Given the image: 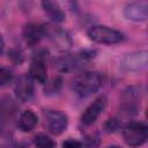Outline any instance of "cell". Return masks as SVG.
Segmentation results:
<instances>
[{"label": "cell", "mask_w": 148, "mask_h": 148, "mask_svg": "<svg viewBox=\"0 0 148 148\" xmlns=\"http://www.w3.org/2000/svg\"><path fill=\"white\" fill-rule=\"evenodd\" d=\"M8 58H9L14 64H16V65L22 64V62H23V59H24L22 51L18 50V49H12V50H9V51H8Z\"/></svg>", "instance_id": "20"}, {"label": "cell", "mask_w": 148, "mask_h": 148, "mask_svg": "<svg viewBox=\"0 0 148 148\" xmlns=\"http://www.w3.org/2000/svg\"><path fill=\"white\" fill-rule=\"evenodd\" d=\"M15 95L21 102H30L35 96L34 80L29 74H22L15 84Z\"/></svg>", "instance_id": "10"}, {"label": "cell", "mask_w": 148, "mask_h": 148, "mask_svg": "<svg viewBox=\"0 0 148 148\" xmlns=\"http://www.w3.org/2000/svg\"><path fill=\"white\" fill-rule=\"evenodd\" d=\"M124 15L127 20L142 22L148 18V1H134L124 7Z\"/></svg>", "instance_id": "11"}, {"label": "cell", "mask_w": 148, "mask_h": 148, "mask_svg": "<svg viewBox=\"0 0 148 148\" xmlns=\"http://www.w3.org/2000/svg\"><path fill=\"white\" fill-rule=\"evenodd\" d=\"M103 82V77L98 72H82L77 75L74 76L72 80V89L73 91L81 96V97H87L96 92Z\"/></svg>", "instance_id": "1"}, {"label": "cell", "mask_w": 148, "mask_h": 148, "mask_svg": "<svg viewBox=\"0 0 148 148\" xmlns=\"http://www.w3.org/2000/svg\"><path fill=\"white\" fill-rule=\"evenodd\" d=\"M23 37L29 46H35L36 44H38L42 37H44L43 25H37L36 23H28L23 28Z\"/></svg>", "instance_id": "12"}, {"label": "cell", "mask_w": 148, "mask_h": 148, "mask_svg": "<svg viewBox=\"0 0 148 148\" xmlns=\"http://www.w3.org/2000/svg\"><path fill=\"white\" fill-rule=\"evenodd\" d=\"M43 9L45 12V14L54 22V23H59V22H64L65 21V13L61 9L60 5L56 1H43L42 2Z\"/></svg>", "instance_id": "13"}, {"label": "cell", "mask_w": 148, "mask_h": 148, "mask_svg": "<svg viewBox=\"0 0 148 148\" xmlns=\"http://www.w3.org/2000/svg\"><path fill=\"white\" fill-rule=\"evenodd\" d=\"M44 37L49 38V40L60 51H67L72 46V39L66 30L58 27L56 23H45L43 24Z\"/></svg>", "instance_id": "5"}, {"label": "cell", "mask_w": 148, "mask_h": 148, "mask_svg": "<svg viewBox=\"0 0 148 148\" xmlns=\"http://www.w3.org/2000/svg\"><path fill=\"white\" fill-rule=\"evenodd\" d=\"M47 58V51L42 49L34 53L32 61L30 65L29 75L32 77L34 81H37L40 84L46 83L47 80V68L45 60Z\"/></svg>", "instance_id": "7"}, {"label": "cell", "mask_w": 148, "mask_h": 148, "mask_svg": "<svg viewBox=\"0 0 148 148\" xmlns=\"http://www.w3.org/2000/svg\"><path fill=\"white\" fill-rule=\"evenodd\" d=\"M13 148H28V147H27L24 143H21V145H18V146H14Z\"/></svg>", "instance_id": "23"}, {"label": "cell", "mask_w": 148, "mask_h": 148, "mask_svg": "<svg viewBox=\"0 0 148 148\" xmlns=\"http://www.w3.org/2000/svg\"><path fill=\"white\" fill-rule=\"evenodd\" d=\"M146 116H147V118H148V109H147V112H146Z\"/></svg>", "instance_id": "25"}, {"label": "cell", "mask_w": 148, "mask_h": 148, "mask_svg": "<svg viewBox=\"0 0 148 148\" xmlns=\"http://www.w3.org/2000/svg\"><path fill=\"white\" fill-rule=\"evenodd\" d=\"M38 123L37 114L32 110H25L18 118V127L22 132H31Z\"/></svg>", "instance_id": "14"}, {"label": "cell", "mask_w": 148, "mask_h": 148, "mask_svg": "<svg viewBox=\"0 0 148 148\" xmlns=\"http://www.w3.org/2000/svg\"><path fill=\"white\" fill-rule=\"evenodd\" d=\"M16 106L10 97H5L1 102V121L2 125H5L6 121H8L15 114Z\"/></svg>", "instance_id": "16"}, {"label": "cell", "mask_w": 148, "mask_h": 148, "mask_svg": "<svg viewBox=\"0 0 148 148\" xmlns=\"http://www.w3.org/2000/svg\"><path fill=\"white\" fill-rule=\"evenodd\" d=\"M87 34L92 42H96L98 44L112 45L118 44L125 39L123 32L106 25H92L89 28Z\"/></svg>", "instance_id": "3"}, {"label": "cell", "mask_w": 148, "mask_h": 148, "mask_svg": "<svg viewBox=\"0 0 148 148\" xmlns=\"http://www.w3.org/2000/svg\"><path fill=\"white\" fill-rule=\"evenodd\" d=\"M123 138L130 147H139L148 141V126L143 123L131 121L123 128Z\"/></svg>", "instance_id": "4"}, {"label": "cell", "mask_w": 148, "mask_h": 148, "mask_svg": "<svg viewBox=\"0 0 148 148\" xmlns=\"http://www.w3.org/2000/svg\"><path fill=\"white\" fill-rule=\"evenodd\" d=\"M34 143L37 148H56V142L45 134H38L34 139Z\"/></svg>", "instance_id": "17"}, {"label": "cell", "mask_w": 148, "mask_h": 148, "mask_svg": "<svg viewBox=\"0 0 148 148\" xmlns=\"http://www.w3.org/2000/svg\"><path fill=\"white\" fill-rule=\"evenodd\" d=\"M108 148H120V147H118V146H111V147H108Z\"/></svg>", "instance_id": "24"}, {"label": "cell", "mask_w": 148, "mask_h": 148, "mask_svg": "<svg viewBox=\"0 0 148 148\" xmlns=\"http://www.w3.org/2000/svg\"><path fill=\"white\" fill-rule=\"evenodd\" d=\"M121 108H123V112H125L126 114H134L136 112L138 102H136L135 91L133 89H128L127 91H125L123 96Z\"/></svg>", "instance_id": "15"}, {"label": "cell", "mask_w": 148, "mask_h": 148, "mask_svg": "<svg viewBox=\"0 0 148 148\" xmlns=\"http://www.w3.org/2000/svg\"><path fill=\"white\" fill-rule=\"evenodd\" d=\"M99 146V135L97 133H91L86 136L83 147L86 148H97Z\"/></svg>", "instance_id": "19"}, {"label": "cell", "mask_w": 148, "mask_h": 148, "mask_svg": "<svg viewBox=\"0 0 148 148\" xmlns=\"http://www.w3.org/2000/svg\"><path fill=\"white\" fill-rule=\"evenodd\" d=\"M95 58V51H82L76 54H64L53 59V66L57 71L69 73L83 68Z\"/></svg>", "instance_id": "2"}, {"label": "cell", "mask_w": 148, "mask_h": 148, "mask_svg": "<svg viewBox=\"0 0 148 148\" xmlns=\"http://www.w3.org/2000/svg\"><path fill=\"white\" fill-rule=\"evenodd\" d=\"M120 67L126 72H141L148 68V50L133 51L125 54L120 60Z\"/></svg>", "instance_id": "6"}, {"label": "cell", "mask_w": 148, "mask_h": 148, "mask_svg": "<svg viewBox=\"0 0 148 148\" xmlns=\"http://www.w3.org/2000/svg\"><path fill=\"white\" fill-rule=\"evenodd\" d=\"M118 125H119V123H118L117 119H114V118L109 119V121L106 123V130H108L109 132H111V131H116V128L118 127Z\"/></svg>", "instance_id": "22"}, {"label": "cell", "mask_w": 148, "mask_h": 148, "mask_svg": "<svg viewBox=\"0 0 148 148\" xmlns=\"http://www.w3.org/2000/svg\"><path fill=\"white\" fill-rule=\"evenodd\" d=\"M106 104H108V98L106 96L104 95H101L98 96L92 103H90L86 110L83 111L82 116H81V121L83 125L86 126H90L92 125L97 118L103 113V111L105 110L106 108Z\"/></svg>", "instance_id": "9"}, {"label": "cell", "mask_w": 148, "mask_h": 148, "mask_svg": "<svg viewBox=\"0 0 148 148\" xmlns=\"http://www.w3.org/2000/svg\"><path fill=\"white\" fill-rule=\"evenodd\" d=\"M12 81H13V73H12V71L6 68V67H1V69H0V84L2 87H6Z\"/></svg>", "instance_id": "18"}, {"label": "cell", "mask_w": 148, "mask_h": 148, "mask_svg": "<svg viewBox=\"0 0 148 148\" xmlns=\"http://www.w3.org/2000/svg\"><path fill=\"white\" fill-rule=\"evenodd\" d=\"M62 148H83V143L74 139H67L62 142Z\"/></svg>", "instance_id": "21"}, {"label": "cell", "mask_w": 148, "mask_h": 148, "mask_svg": "<svg viewBox=\"0 0 148 148\" xmlns=\"http://www.w3.org/2000/svg\"><path fill=\"white\" fill-rule=\"evenodd\" d=\"M44 119H45V126H46L47 131L54 135L61 134L68 125L67 114L64 113L62 111H58V110L47 111L44 116Z\"/></svg>", "instance_id": "8"}]
</instances>
